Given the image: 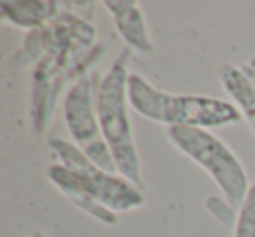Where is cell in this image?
Wrapping results in <instances>:
<instances>
[{"instance_id": "cell-1", "label": "cell", "mask_w": 255, "mask_h": 237, "mask_svg": "<svg viewBox=\"0 0 255 237\" xmlns=\"http://www.w3.org/2000/svg\"><path fill=\"white\" fill-rule=\"evenodd\" d=\"M129 106L149 121L166 128H226L243 119L233 101L199 94H173L150 84L142 74L131 72L128 79Z\"/></svg>"}, {"instance_id": "cell-2", "label": "cell", "mask_w": 255, "mask_h": 237, "mask_svg": "<svg viewBox=\"0 0 255 237\" xmlns=\"http://www.w3.org/2000/svg\"><path fill=\"white\" fill-rule=\"evenodd\" d=\"M131 53L133 51L124 49L100 79L96 89V112L102 136L112 150L117 173L140 190H145L128 99V79L131 74L128 70V63L131 60Z\"/></svg>"}, {"instance_id": "cell-3", "label": "cell", "mask_w": 255, "mask_h": 237, "mask_svg": "<svg viewBox=\"0 0 255 237\" xmlns=\"http://www.w3.org/2000/svg\"><path fill=\"white\" fill-rule=\"evenodd\" d=\"M166 138L182 156L206 171L215 181L222 197L233 208H240L250 188L248 174L240 157L210 129L173 126L166 128Z\"/></svg>"}, {"instance_id": "cell-4", "label": "cell", "mask_w": 255, "mask_h": 237, "mask_svg": "<svg viewBox=\"0 0 255 237\" xmlns=\"http://www.w3.org/2000/svg\"><path fill=\"white\" fill-rule=\"evenodd\" d=\"M47 145L60 160V164H63L74 173L79 185L86 188V192H89L105 208L119 215V213H129L145 206L143 190L129 183L121 174L100 169L74 142H68L60 136H51L47 140Z\"/></svg>"}, {"instance_id": "cell-5", "label": "cell", "mask_w": 255, "mask_h": 237, "mask_svg": "<svg viewBox=\"0 0 255 237\" xmlns=\"http://www.w3.org/2000/svg\"><path fill=\"white\" fill-rule=\"evenodd\" d=\"M96 89L98 84H95V74L88 72L72 82L63 98L65 124L74 143L82 152L105 142L96 112Z\"/></svg>"}, {"instance_id": "cell-6", "label": "cell", "mask_w": 255, "mask_h": 237, "mask_svg": "<svg viewBox=\"0 0 255 237\" xmlns=\"http://www.w3.org/2000/svg\"><path fill=\"white\" fill-rule=\"evenodd\" d=\"M103 5L110 12L117 33L128 49L140 54H152L156 49L143 11L135 0H105Z\"/></svg>"}, {"instance_id": "cell-7", "label": "cell", "mask_w": 255, "mask_h": 237, "mask_svg": "<svg viewBox=\"0 0 255 237\" xmlns=\"http://www.w3.org/2000/svg\"><path fill=\"white\" fill-rule=\"evenodd\" d=\"M46 176L68 201L74 202V204L77 206L81 211H84L86 215L98 220L103 225H117V223H119L117 213L105 208V206L100 201H96L89 192H86V188H82L81 185H79V181L75 180L74 173H72L68 167H65L63 164L56 162V164L47 166Z\"/></svg>"}, {"instance_id": "cell-8", "label": "cell", "mask_w": 255, "mask_h": 237, "mask_svg": "<svg viewBox=\"0 0 255 237\" xmlns=\"http://www.w3.org/2000/svg\"><path fill=\"white\" fill-rule=\"evenodd\" d=\"M54 0H2L0 19L16 28L35 32L47 26L61 12Z\"/></svg>"}, {"instance_id": "cell-9", "label": "cell", "mask_w": 255, "mask_h": 237, "mask_svg": "<svg viewBox=\"0 0 255 237\" xmlns=\"http://www.w3.org/2000/svg\"><path fill=\"white\" fill-rule=\"evenodd\" d=\"M219 79L222 87L229 94L231 101L240 110L241 117L248 122L255 135V89L243 75L240 67L233 63H222L219 68Z\"/></svg>"}, {"instance_id": "cell-10", "label": "cell", "mask_w": 255, "mask_h": 237, "mask_svg": "<svg viewBox=\"0 0 255 237\" xmlns=\"http://www.w3.org/2000/svg\"><path fill=\"white\" fill-rule=\"evenodd\" d=\"M233 237H255V181L250 183L243 202L238 208Z\"/></svg>"}, {"instance_id": "cell-11", "label": "cell", "mask_w": 255, "mask_h": 237, "mask_svg": "<svg viewBox=\"0 0 255 237\" xmlns=\"http://www.w3.org/2000/svg\"><path fill=\"white\" fill-rule=\"evenodd\" d=\"M205 208L217 222H220L226 227H233L236 225V218H238V209L227 202L226 197H220V195H210L205 199Z\"/></svg>"}, {"instance_id": "cell-12", "label": "cell", "mask_w": 255, "mask_h": 237, "mask_svg": "<svg viewBox=\"0 0 255 237\" xmlns=\"http://www.w3.org/2000/svg\"><path fill=\"white\" fill-rule=\"evenodd\" d=\"M240 70L243 72V75L248 79V82H250L255 89V58H252V60L245 61L243 65H240Z\"/></svg>"}, {"instance_id": "cell-13", "label": "cell", "mask_w": 255, "mask_h": 237, "mask_svg": "<svg viewBox=\"0 0 255 237\" xmlns=\"http://www.w3.org/2000/svg\"><path fill=\"white\" fill-rule=\"evenodd\" d=\"M30 237H49V236H46V234H42V232H35L33 236H30Z\"/></svg>"}]
</instances>
